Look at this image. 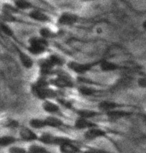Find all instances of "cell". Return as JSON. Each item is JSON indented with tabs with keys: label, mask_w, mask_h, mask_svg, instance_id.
Returning <instances> with one entry per match:
<instances>
[{
	"label": "cell",
	"mask_w": 146,
	"mask_h": 153,
	"mask_svg": "<svg viewBox=\"0 0 146 153\" xmlns=\"http://www.w3.org/2000/svg\"><path fill=\"white\" fill-rule=\"evenodd\" d=\"M28 126L33 130H43L47 128L46 122H45V118H39V117H33L28 121Z\"/></svg>",
	"instance_id": "14"
},
{
	"label": "cell",
	"mask_w": 146,
	"mask_h": 153,
	"mask_svg": "<svg viewBox=\"0 0 146 153\" xmlns=\"http://www.w3.org/2000/svg\"><path fill=\"white\" fill-rule=\"evenodd\" d=\"M41 107L44 112H46L48 115H52V116H59L61 115V107L57 102L53 100H44L42 101Z\"/></svg>",
	"instance_id": "5"
},
{
	"label": "cell",
	"mask_w": 146,
	"mask_h": 153,
	"mask_svg": "<svg viewBox=\"0 0 146 153\" xmlns=\"http://www.w3.org/2000/svg\"><path fill=\"white\" fill-rule=\"evenodd\" d=\"M97 108L100 112H102L103 114L106 112L117 110V109H136L137 106L126 104V103H120L116 102V101H111V100H102L100 101L97 105Z\"/></svg>",
	"instance_id": "1"
},
{
	"label": "cell",
	"mask_w": 146,
	"mask_h": 153,
	"mask_svg": "<svg viewBox=\"0 0 146 153\" xmlns=\"http://www.w3.org/2000/svg\"><path fill=\"white\" fill-rule=\"evenodd\" d=\"M45 122H46L47 127L53 129H61L63 127H68L63 119H61L59 116H52V115H48V116L44 117Z\"/></svg>",
	"instance_id": "8"
},
{
	"label": "cell",
	"mask_w": 146,
	"mask_h": 153,
	"mask_svg": "<svg viewBox=\"0 0 146 153\" xmlns=\"http://www.w3.org/2000/svg\"><path fill=\"white\" fill-rule=\"evenodd\" d=\"M47 50V46L42 45V44H29V46L27 47V51L30 55L34 56H38L41 55L46 52Z\"/></svg>",
	"instance_id": "17"
},
{
	"label": "cell",
	"mask_w": 146,
	"mask_h": 153,
	"mask_svg": "<svg viewBox=\"0 0 146 153\" xmlns=\"http://www.w3.org/2000/svg\"><path fill=\"white\" fill-rule=\"evenodd\" d=\"M142 26H143V29H144L146 31V20L144 22H143V24H142Z\"/></svg>",
	"instance_id": "29"
},
{
	"label": "cell",
	"mask_w": 146,
	"mask_h": 153,
	"mask_svg": "<svg viewBox=\"0 0 146 153\" xmlns=\"http://www.w3.org/2000/svg\"><path fill=\"white\" fill-rule=\"evenodd\" d=\"M15 7L21 10H27V9L32 8V4H31L28 0H16Z\"/></svg>",
	"instance_id": "23"
},
{
	"label": "cell",
	"mask_w": 146,
	"mask_h": 153,
	"mask_svg": "<svg viewBox=\"0 0 146 153\" xmlns=\"http://www.w3.org/2000/svg\"><path fill=\"white\" fill-rule=\"evenodd\" d=\"M98 64H99V61L82 63V62H77V61L71 60V61L67 62V68L78 75H84V74H86L87 72H89L94 66H96Z\"/></svg>",
	"instance_id": "2"
},
{
	"label": "cell",
	"mask_w": 146,
	"mask_h": 153,
	"mask_svg": "<svg viewBox=\"0 0 146 153\" xmlns=\"http://www.w3.org/2000/svg\"><path fill=\"white\" fill-rule=\"evenodd\" d=\"M0 30H1L2 33L5 34V35L8 36V37H13L14 36V31L12 30V28H11L7 23H1V24H0Z\"/></svg>",
	"instance_id": "26"
},
{
	"label": "cell",
	"mask_w": 146,
	"mask_h": 153,
	"mask_svg": "<svg viewBox=\"0 0 146 153\" xmlns=\"http://www.w3.org/2000/svg\"><path fill=\"white\" fill-rule=\"evenodd\" d=\"M48 58H49V60L52 62V64L55 66V67L56 66L60 67V66H62L64 64V59L62 58L61 56H59L58 54H51Z\"/></svg>",
	"instance_id": "24"
},
{
	"label": "cell",
	"mask_w": 146,
	"mask_h": 153,
	"mask_svg": "<svg viewBox=\"0 0 146 153\" xmlns=\"http://www.w3.org/2000/svg\"><path fill=\"white\" fill-rule=\"evenodd\" d=\"M8 153H28L27 148L19 145H13L8 148Z\"/></svg>",
	"instance_id": "27"
},
{
	"label": "cell",
	"mask_w": 146,
	"mask_h": 153,
	"mask_svg": "<svg viewBox=\"0 0 146 153\" xmlns=\"http://www.w3.org/2000/svg\"><path fill=\"white\" fill-rule=\"evenodd\" d=\"M104 115L109 118L111 120H120L124 119V118L132 117L134 115H138L132 110H128V109H117V110H112L109 112L104 113Z\"/></svg>",
	"instance_id": "6"
},
{
	"label": "cell",
	"mask_w": 146,
	"mask_h": 153,
	"mask_svg": "<svg viewBox=\"0 0 146 153\" xmlns=\"http://www.w3.org/2000/svg\"><path fill=\"white\" fill-rule=\"evenodd\" d=\"M78 20V16L74 13L70 12H64L58 17V23L60 25H63V26H71V25L75 24Z\"/></svg>",
	"instance_id": "9"
},
{
	"label": "cell",
	"mask_w": 146,
	"mask_h": 153,
	"mask_svg": "<svg viewBox=\"0 0 146 153\" xmlns=\"http://www.w3.org/2000/svg\"><path fill=\"white\" fill-rule=\"evenodd\" d=\"M96 126H98V125H97L95 122H93L92 120L86 119V118H82L79 116H77L73 122V128L76 129V130L83 131V132Z\"/></svg>",
	"instance_id": "7"
},
{
	"label": "cell",
	"mask_w": 146,
	"mask_h": 153,
	"mask_svg": "<svg viewBox=\"0 0 146 153\" xmlns=\"http://www.w3.org/2000/svg\"><path fill=\"white\" fill-rule=\"evenodd\" d=\"M39 36L44 39H50L54 36V32L48 27H42L39 31Z\"/></svg>",
	"instance_id": "25"
},
{
	"label": "cell",
	"mask_w": 146,
	"mask_h": 153,
	"mask_svg": "<svg viewBox=\"0 0 146 153\" xmlns=\"http://www.w3.org/2000/svg\"><path fill=\"white\" fill-rule=\"evenodd\" d=\"M83 138L87 141H94L101 138H108V132L99 126L93 127L83 132Z\"/></svg>",
	"instance_id": "4"
},
{
	"label": "cell",
	"mask_w": 146,
	"mask_h": 153,
	"mask_svg": "<svg viewBox=\"0 0 146 153\" xmlns=\"http://www.w3.org/2000/svg\"><path fill=\"white\" fill-rule=\"evenodd\" d=\"M56 136L57 135L51 133V132H42L41 134H39L38 142L45 146H55Z\"/></svg>",
	"instance_id": "12"
},
{
	"label": "cell",
	"mask_w": 146,
	"mask_h": 153,
	"mask_svg": "<svg viewBox=\"0 0 146 153\" xmlns=\"http://www.w3.org/2000/svg\"><path fill=\"white\" fill-rule=\"evenodd\" d=\"M98 153H99V152H98Z\"/></svg>",
	"instance_id": "30"
},
{
	"label": "cell",
	"mask_w": 146,
	"mask_h": 153,
	"mask_svg": "<svg viewBox=\"0 0 146 153\" xmlns=\"http://www.w3.org/2000/svg\"><path fill=\"white\" fill-rule=\"evenodd\" d=\"M20 142L18 136L10 134H5L0 136V147L1 148H9V147L16 145L17 143Z\"/></svg>",
	"instance_id": "10"
},
{
	"label": "cell",
	"mask_w": 146,
	"mask_h": 153,
	"mask_svg": "<svg viewBox=\"0 0 146 153\" xmlns=\"http://www.w3.org/2000/svg\"><path fill=\"white\" fill-rule=\"evenodd\" d=\"M3 127L8 129H19L21 126H20L19 121L16 120L15 118H7L4 120Z\"/></svg>",
	"instance_id": "21"
},
{
	"label": "cell",
	"mask_w": 146,
	"mask_h": 153,
	"mask_svg": "<svg viewBox=\"0 0 146 153\" xmlns=\"http://www.w3.org/2000/svg\"><path fill=\"white\" fill-rule=\"evenodd\" d=\"M137 85H138L140 88H146V76L138 78V80H137Z\"/></svg>",
	"instance_id": "28"
},
{
	"label": "cell",
	"mask_w": 146,
	"mask_h": 153,
	"mask_svg": "<svg viewBox=\"0 0 146 153\" xmlns=\"http://www.w3.org/2000/svg\"><path fill=\"white\" fill-rule=\"evenodd\" d=\"M59 151L60 153H81L80 149L73 143L72 140L60 146Z\"/></svg>",
	"instance_id": "19"
},
{
	"label": "cell",
	"mask_w": 146,
	"mask_h": 153,
	"mask_svg": "<svg viewBox=\"0 0 146 153\" xmlns=\"http://www.w3.org/2000/svg\"><path fill=\"white\" fill-rule=\"evenodd\" d=\"M29 17L31 19L35 20V21H39V22H49L50 18L47 14H45L44 12L40 10H32L30 11L29 13Z\"/></svg>",
	"instance_id": "18"
},
{
	"label": "cell",
	"mask_w": 146,
	"mask_h": 153,
	"mask_svg": "<svg viewBox=\"0 0 146 153\" xmlns=\"http://www.w3.org/2000/svg\"><path fill=\"white\" fill-rule=\"evenodd\" d=\"M18 138H19L20 142L32 144V143L38 142L39 134H37L36 131L31 129L29 126H21L19 128Z\"/></svg>",
	"instance_id": "3"
},
{
	"label": "cell",
	"mask_w": 146,
	"mask_h": 153,
	"mask_svg": "<svg viewBox=\"0 0 146 153\" xmlns=\"http://www.w3.org/2000/svg\"><path fill=\"white\" fill-rule=\"evenodd\" d=\"M99 69L101 72H104V73H109V72H114L119 70L120 66L115 62L109 61V60H101L99 61Z\"/></svg>",
	"instance_id": "11"
},
{
	"label": "cell",
	"mask_w": 146,
	"mask_h": 153,
	"mask_svg": "<svg viewBox=\"0 0 146 153\" xmlns=\"http://www.w3.org/2000/svg\"><path fill=\"white\" fill-rule=\"evenodd\" d=\"M54 66L52 64V62L50 61L49 58H45L43 60H41L39 63V68H40V73H41V76L43 77H47L48 75H50L53 72Z\"/></svg>",
	"instance_id": "13"
},
{
	"label": "cell",
	"mask_w": 146,
	"mask_h": 153,
	"mask_svg": "<svg viewBox=\"0 0 146 153\" xmlns=\"http://www.w3.org/2000/svg\"><path fill=\"white\" fill-rule=\"evenodd\" d=\"M76 113H77V116L86 118V119H90V120L97 116H99V115L103 114L102 112H100L99 110H92V109H85V108L78 109V110H76Z\"/></svg>",
	"instance_id": "16"
},
{
	"label": "cell",
	"mask_w": 146,
	"mask_h": 153,
	"mask_svg": "<svg viewBox=\"0 0 146 153\" xmlns=\"http://www.w3.org/2000/svg\"><path fill=\"white\" fill-rule=\"evenodd\" d=\"M78 92L81 96L84 97H89V96H93L96 93V90L90 86H81V87L78 88Z\"/></svg>",
	"instance_id": "22"
},
{
	"label": "cell",
	"mask_w": 146,
	"mask_h": 153,
	"mask_svg": "<svg viewBox=\"0 0 146 153\" xmlns=\"http://www.w3.org/2000/svg\"><path fill=\"white\" fill-rule=\"evenodd\" d=\"M28 153H51L47 147L43 145V144L39 143H32L27 147Z\"/></svg>",
	"instance_id": "20"
},
{
	"label": "cell",
	"mask_w": 146,
	"mask_h": 153,
	"mask_svg": "<svg viewBox=\"0 0 146 153\" xmlns=\"http://www.w3.org/2000/svg\"><path fill=\"white\" fill-rule=\"evenodd\" d=\"M18 57L19 61L21 63V65L23 66L25 69H31L34 65L33 59L31 58L30 54L23 52V51H18Z\"/></svg>",
	"instance_id": "15"
}]
</instances>
